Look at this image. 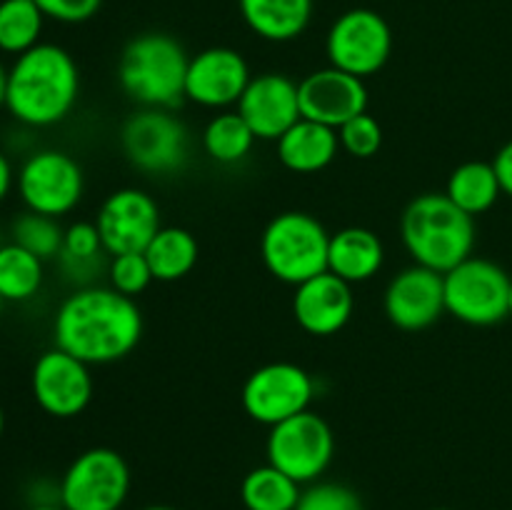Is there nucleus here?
I'll use <instances>...</instances> for the list:
<instances>
[{"instance_id": "43", "label": "nucleus", "mask_w": 512, "mask_h": 510, "mask_svg": "<svg viewBox=\"0 0 512 510\" xmlns=\"http://www.w3.org/2000/svg\"><path fill=\"white\" fill-rule=\"evenodd\" d=\"M0 248H3V233H0Z\"/></svg>"}, {"instance_id": "14", "label": "nucleus", "mask_w": 512, "mask_h": 510, "mask_svg": "<svg viewBox=\"0 0 512 510\" xmlns=\"http://www.w3.org/2000/svg\"><path fill=\"white\" fill-rule=\"evenodd\" d=\"M108 255L143 253L155 238L163 220L150 193L140 188H120L110 193L93 220Z\"/></svg>"}, {"instance_id": "2", "label": "nucleus", "mask_w": 512, "mask_h": 510, "mask_svg": "<svg viewBox=\"0 0 512 510\" xmlns=\"http://www.w3.org/2000/svg\"><path fill=\"white\" fill-rule=\"evenodd\" d=\"M80 70L73 55L55 43H38L8 70L5 108L25 128H53L73 113Z\"/></svg>"}, {"instance_id": "13", "label": "nucleus", "mask_w": 512, "mask_h": 510, "mask_svg": "<svg viewBox=\"0 0 512 510\" xmlns=\"http://www.w3.org/2000/svg\"><path fill=\"white\" fill-rule=\"evenodd\" d=\"M30 390L43 413L50 418H78L93 400V375L90 365L73 358L60 348L38 355L30 373Z\"/></svg>"}, {"instance_id": "31", "label": "nucleus", "mask_w": 512, "mask_h": 510, "mask_svg": "<svg viewBox=\"0 0 512 510\" xmlns=\"http://www.w3.org/2000/svg\"><path fill=\"white\" fill-rule=\"evenodd\" d=\"M338 140L340 150H345L350 158L368 160L375 158V155L380 153V148H383V128H380L378 118H373V115L365 110V113L355 115L348 123L340 125Z\"/></svg>"}, {"instance_id": "22", "label": "nucleus", "mask_w": 512, "mask_h": 510, "mask_svg": "<svg viewBox=\"0 0 512 510\" xmlns=\"http://www.w3.org/2000/svg\"><path fill=\"white\" fill-rule=\"evenodd\" d=\"M243 23L268 43L300 38L313 18V0H238Z\"/></svg>"}, {"instance_id": "1", "label": "nucleus", "mask_w": 512, "mask_h": 510, "mask_svg": "<svg viewBox=\"0 0 512 510\" xmlns=\"http://www.w3.org/2000/svg\"><path fill=\"white\" fill-rule=\"evenodd\" d=\"M140 338L143 313L138 303L110 285L75 288L55 310V348L88 365H110L128 358Z\"/></svg>"}, {"instance_id": "6", "label": "nucleus", "mask_w": 512, "mask_h": 510, "mask_svg": "<svg viewBox=\"0 0 512 510\" xmlns=\"http://www.w3.org/2000/svg\"><path fill=\"white\" fill-rule=\"evenodd\" d=\"M512 278L498 263L470 255L443 273L445 313L473 328H490L510 315Z\"/></svg>"}, {"instance_id": "27", "label": "nucleus", "mask_w": 512, "mask_h": 510, "mask_svg": "<svg viewBox=\"0 0 512 510\" xmlns=\"http://www.w3.org/2000/svg\"><path fill=\"white\" fill-rule=\"evenodd\" d=\"M255 133L245 123L238 110H220L215 118L208 120L203 128L205 155L218 165H235L243 163L255 145Z\"/></svg>"}, {"instance_id": "20", "label": "nucleus", "mask_w": 512, "mask_h": 510, "mask_svg": "<svg viewBox=\"0 0 512 510\" xmlns=\"http://www.w3.org/2000/svg\"><path fill=\"white\" fill-rule=\"evenodd\" d=\"M275 145H278V160L283 163V168L298 175L320 173L340 153L338 130L308 118H300L293 128L285 130L275 140Z\"/></svg>"}, {"instance_id": "26", "label": "nucleus", "mask_w": 512, "mask_h": 510, "mask_svg": "<svg viewBox=\"0 0 512 510\" xmlns=\"http://www.w3.org/2000/svg\"><path fill=\"white\" fill-rule=\"evenodd\" d=\"M303 485L265 463L250 470L240 483V500L245 510H295Z\"/></svg>"}, {"instance_id": "12", "label": "nucleus", "mask_w": 512, "mask_h": 510, "mask_svg": "<svg viewBox=\"0 0 512 510\" xmlns=\"http://www.w3.org/2000/svg\"><path fill=\"white\" fill-rule=\"evenodd\" d=\"M313 398L315 383L310 373L288 360H275L255 368L240 390L245 415L268 428L310 410Z\"/></svg>"}, {"instance_id": "23", "label": "nucleus", "mask_w": 512, "mask_h": 510, "mask_svg": "<svg viewBox=\"0 0 512 510\" xmlns=\"http://www.w3.org/2000/svg\"><path fill=\"white\" fill-rule=\"evenodd\" d=\"M58 263L65 278L78 285V288L95 285V278L100 273H108L110 255L105 253L98 225L88 223V220L70 223L65 228L63 250H60Z\"/></svg>"}, {"instance_id": "38", "label": "nucleus", "mask_w": 512, "mask_h": 510, "mask_svg": "<svg viewBox=\"0 0 512 510\" xmlns=\"http://www.w3.org/2000/svg\"><path fill=\"white\" fill-rule=\"evenodd\" d=\"M28 510H65L63 505H53V503H38V505H30Z\"/></svg>"}, {"instance_id": "36", "label": "nucleus", "mask_w": 512, "mask_h": 510, "mask_svg": "<svg viewBox=\"0 0 512 510\" xmlns=\"http://www.w3.org/2000/svg\"><path fill=\"white\" fill-rule=\"evenodd\" d=\"M15 185V170H13V163H10L8 155L0 150V203H3L5 198L10 195V190H13Z\"/></svg>"}, {"instance_id": "28", "label": "nucleus", "mask_w": 512, "mask_h": 510, "mask_svg": "<svg viewBox=\"0 0 512 510\" xmlns=\"http://www.w3.org/2000/svg\"><path fill=\"white\" fill-rule=\"evenodd\" d=\"M45 263L25 248L3 243L0 248V295L5 303H25L43 288Z\"/></svg>"}, {"instance_id": "24", "label": "nucleus", "mask_w": 512, "mask_h": 510, "mask_svg": "<svg viewBox=\"0 0 512 510\" xmlns=\"http://www.w3.org/2000/svg\"><path fill=\"white\" fill-rule=\"evenodd\" d=\"M143 253L155 280L175 283L193 273V268L198 265L200 248L198 238L190 230L178 228V225H163Z\"/></svg>"}, {"instance_id": "4", "label": "nucleus", "mask_w": 512, "mask_h": 510, "mask_svg": "<svg viewBox=\"0 0 512 510\" xmlns=\"http://www.w3.org/2000/svg\"><path fill=\"white\" fill-rule=\"evenodd\" d=\"M188 53L168 33H140L118 60L120 90L140 108H175L185 100Z\"/></svg>"}, {"instance_id": "41", "label": "nucleus", "mask_w": 512, "mask_h": 510, "mask_svg": "<svg viewBox=\"0 0 512 510\" xmlns=\"http://www.w3.org/2000/svg\"><path fill=\"white\" fill-rule=\"evenodd\" d=\"M3 308H5V298H3V295H0V313H3Z\"/></svg>"}, {"instance_id": "3", "label": "nucleus", "mask_w": 512, "mask_h": 510, "mask_svg": "<svg viewBox=\"0 0 512 510\" xmlns=\"http://www.w3.org/2000/svg\"><path fill=\"white\" fill-rule=\"evenodd\" d=\"M400 238L413 263L448 273L473 255L475 218L445 193H423L405 205Z\"/></svg>"}, {"instance_id": "37", "label": "nucleus", "mask_w": 512, "mask_h": 510, "mask_svg": "<svg viewBox=\"0 0 512 510\" xmlns=\"http://www.w3.org/2000/svg\"><path fill=\"white\" fill-rule=\"evenodd\" d=\"M8 70L0 60V108H5V95H8Z\"/></svg>"}, {"instance_id": "33", "label": "nucleus", "mask_w": 512, "mask_h": 510, "mask_svg": "<svg viewBox=\"0 0 512 510\" xmlns=\"http://www.w3.org/2000/svg\"><path fill=\"white\" fill-rule=\"evenodd\" d=\"M295 510H363V500L350 485L315 480L300 493Z\"/></svg>"}, {"instance_id": "29", "label": "nucleus", "mask_w": 512, "mask_h": 510, "mask_svg": "<svg viewBox=\"0 0 512 510\" xmlns=\"http://www.w3.org/2000/svg\"><path fill=\"white\" fill-rule=\"evenodd\" d=\"M45 15L35 0H0V53L23 55L40 43Z\"/></svg>"}, {"instance_id": "42", "label": "nucleus", "mask_w": 512, "mask_h": 510, "mask_svg": "<svg viewBox=\"0 0 512 510\" xmlns=\"http://www.w3.org/2000/svg\"><path fill=\"white\" fill-rule=\"evenodd\" d=\"M510 315H512V283H510Z\"/></svg>"}, {"instance_id": "40", "label": "nucleus", "mask_w": 512, "mask_h": 510, "mask_svg": "<svg viewBox=\"0 0 512 510\" xmlns=\"http://www.w3.org/2000/svg\"><path fill=\"white\" fill-rule=\"evenodd\" d=\"M3 430H5V413L3 408H0V435H3Z\"/></svg>"}, {"instance_id": "35", "label": "nucleus", "mask_w": 512, "mask_h": 510, "mask_svg": "<svg viewBox=\"0 0 512 510\" xmlns=\"http://www.w3.org/2000/svg\"><path fill=\"white\" fill-rule=\"evenodd\" d=\"M493 168H495V173H498L503 195L512 198V140H508V143H505L503 148L495 153Z\"/></svg>"}, {"instance_id": "32", "label": "nucleus", "mask_w": 512, "mask_h": 510, "mask_svg": "<svg viewBox=\"0 0 512 510\" xmlns=\"http://www.w3.org/2000/svg\"><path fill=\"white\" fill-rule=\"evenodd\" d=\"M108 283L110 288L118 293L128 295V298H138L140 293L148 290L153 283V270H150L145 253H123L110 255L108 263Z\"/></svg>"}, {"instance_id": "44", "label": "nucleus", "mask_w": 512, "mask_h": 510, "mask_svg": "<svg viewBox=\"0 0 512 510\" xmlns=\"http://www.w3.org/2000/svg\"><path fill=\"white\" fill-rule=\"evenodd\" d=\"M435 510H453V508H435Z\"/></svg>"}, {"instance_id": "16", "label": "nucleus", "mask_w": 512, "mask_h": 510, "mask_svg": "<svg viewBox=\"0 0 512 510\" xmlns=\"http://www.w3.org/2000/svg\"><path fill=\"white\" fill-rule=\"evenodd\" d=\"M385 318L405 333L430 328L445 313L443 273L413 263L400 270L383 295Z\"/></svg>"}, {"instance_id": "5", "label": "nucleus", "mask_w": 512, "mask_h": 510, "mask_svg": "<svg viewBox=\"0 0 512 510\" xmlns=\"http://www.w3.org/2000/svg\"><path fill=\"white\" fill-rule=\"evenodd\" d=\"M330 233L305 210L278 213L260 235L265 270L280 283L300 285L328 270Z\"/></svg>"}, {"instance_id": "21", "label": "nucleus", "mask_w": 512, "mask_h": 510, "mask_svg": "<svg viewBox=\"0 0 512 510\" xmlns=\"http://www.w3.org/2000/svg\"><path fill=\"white\" fill-rule=\"evenodd\" d=\"M385 245L373 230L350 225L330 235L328 270L345 283H368L383 270Z\"/></svg>"}, {"instance_id": "34", "label": "nucleus", "mask_w": 512, "mask_h": 510, "mask_svg": "<svg viewBox=\"0 0 512 510\" xmlns=\"http://www.w3.org/2000/svg\"><path fill=\"white\" fill-rule=\"evenodd\" d=\"M45 18L65 25H78L98 15L103 0H35Z\"/></svg>"}, {"instance_id": "10", "label": "nucleus", "mask_w": 512, "mask_h": 510, "mask_svg": "<svg viewBox=\"0 0 512 510\" xmlns=\"http://www.w3.org/2000/svg\"><path fill=\"white\" fill-rule=\"evenodd\" d=\"M393 53V30L388 20L370 8L345 10L325 35V55L333 68L355 78L380 73Z\"/></svg>"}, {"instance_id": "8", "label": "nucleus", "mask_w": 512, "mask_h": 510, "mask_svg": "<svg viewBox=\"0 0 512 510\" xmlns=\"http://www.w3.org/2000/svg\"><path fill=\"white\" fill-rule=\"evenodd\" d=\"M265 455H268L270 465L283 470L300 485H310L320 480V475L333 463V428L323 415L303 410V413L270 428L268 440H265Z\"/></svg>"}, {"instance_id": "11", "label": "nucleus", "mask_w": 512, "mask_h": 510, "mask_svg": "<svg viewBox=\"0 0 512 510\" xmlns=\"http://www.w3.org/2000/svg\"><path fill=\"white\" fill-rule=\"evenodd\" d=\"M130 493V468L113 448L83 450L65 468L58 498L65 510H120Z\"/></svg>"}, {"instance_id": "9", "label": "nucleus", "mask_w": 512, "mask_h": 510, "mask_svg": "<svg viewBox=\"0 0 512 510\" xmlns=\"http://www.w3.org/2000/svg\"><path fill=\"white\" fill-rule=\"evenodd\" d=\"M15 188L25 210L63 218L83 200L85 175L78 160L65 150H35L15 173Z\"/></svg>"}, {"instance_id": "17", "label": "nucleus", "mask_w": 512, "mask_h": 510, "mask_svg": "<svg viewBox=\"0 0 512 510\" xmlns=\"http://www.w3.org/2000/svg\"><path fill=\"white\" fill-rule=\"evenodd\" d=\"M298 95L303 118L335 130L368 110L365 80L333 68V65L305 75L298 83Z\"/></svg>"}, {"instance_id": "25", "label": "nucleus", "mask_w": 512, "mask_h": 510, "mask_svg": "<svg viewBox=\"0 0 512 510\" xmlns=\"http://www.w3.org/2000/svg\"><path fill=\"white\" fill-rule=\"evenodd\" d=\"M445 195H448L460 210H465L468 215L478 218V215L488 213V210L498 203V198L503 195V188H500V180L493 163H485V160H468V163H460L458 168L450 173L448 183H445Z\"/></svg>"}, {"instance_id": "39", "label": "nucleus", "mask_w": 512, "mask_h": 510, "mask_svg": "<svg viewBox=\"0 0 512 510\" xmlns=\"http://www.w3.org/2000/svg\"><path fill=\"white\" fill-rule=\"evenodd\" d=\"M140 510H178V508H170V505H145Z\"/></svg>"}, {"instance_id": "18", "label": "nucleus", "mask_w": 512, "mask_h": 510, "mask_svg": "<svg viewBox=\"0 0 512 510\" xmlns=\"http://www.w3.org/2000/svg\"><path fill=\"white\" fill-rule=\"evenodd\" d=\"M258 140H278L293 128L300 113L298 83L285 73H260L250 78L243 98L235 105Z\"/></svg>"}, {"instance_id": "19", "label": "nucleus", "mask_w": 512, "mask_h": 510, "mask_svg": "<svg viewBox=\"0 0 512 510\" xmlns=\"http://www.w3.org/2000/svg\"><path fill=\"white\" fill-rule=\"evenodd\" d=\"M355 310L353 285L345 283L335 273L315 275L305 283L295 285L293 315L295 323L315 338L338 335L350 323Z\"/></svg>"}, {"instance_id": "30", "label": "nucleus", "mask_w": 512, "mask_h": 510, "mask_svg": "<svg viewBox=\"0 0 512 510\" xmlns=\"http://www.w3.org/2000/svg\"><path fill=\"white\" fill-rule=\"evenodd\" d=\"M63 238L65 228L58 223V218L33 213V210L20 213L13 220V225H10V240L15 245H20V248L28 250V253L38 255L43 263L60 258Z\"/></svg>"}, {"instance_id": "15", "label": "nucleus", "mask_w": 512, "mask_h": 510, "mask_svg": "<svg viewBox=\"0 0 512 510\" xmlns=\"http://www.w3.org/2000/svg\"><path fill=\"white\" fill-rule=\"evenodd\" d=\"M250 65L243 53L225 45L200 50L185 73V100L210 110H228L238 105L250 83Z\"/></svg>"}, {"instance_id": "7", "label": "nucleus", "mask_w": 512, "mask_h": 510, "mask_svg": "<svg viewBox=\"0 0 512 510\" xmlns=\"http://www.w3.org/2000/svg\"><path fill=\"white\" fill-rule=\"evenodd\" d=\"M120 150L145 175H173L188 163L190 135L183 120L165 108H140L120 128Z\"/></svg>"}]
</instances>
